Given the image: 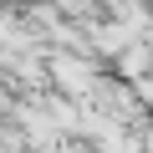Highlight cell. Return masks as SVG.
Returning a JSON list of instances; mask_svg holds the SVG:
<instances>
[{"mask_svg":"<svg viewBox=\"0 0 153 153\" xmlns=\"http://www.w3.org/2000/svg\"><path fill=\"white\" fill-rule=\"evenodd\" d=\"M46 82L56 87V97H87L92 87H97V66L87 61V56H71V51H56L51 61H46Z\"/></svg>","mask_w":153,"mask_h":153,"instance_id":"cell-1","label":"cell"},{"mask_svg":"<svg viewBox=\"0 0 153 153\" xmlns=\"http://www.w3.org/2000/svg\"><path fill=\"white\" fill-rule=\"evenodd\" d=\"M148 76H153V46L138 41V46H128L117 56V82L128 87V82H148Z\"/></svg>","mask_w":153,"mask_h":153,"instance_id":"cell-2","label":"cell"}]
</instances>
